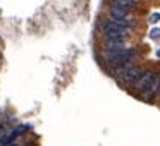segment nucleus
Masks as SVG:
<instances>
[{
    "instance_id": "20e7f679",
    "label": "nucleus",
    "mask_w": 160,
    "mask_h": 146,
    "mask_svg": "<svg viewBox=\"0 0 160 146\" xmlns=\"http://www.w3.org/2000/svg\"><path fill=\"white\" fill-rule=\"evenodd\" d=\"M129 12L128 9H122V7H117V5H112L110 9V16L112 19H124V17H129Z\"/></svg>"
},
{
    "instance_id": "f03ea898",
    "label": "nucleus",
    "mask_w": 160,
    "mask_h": 146,
    "mask_svg": "<svg viewBox=\"0 0 160 146\" xmlns=\"http://www.w3.org/2000/svg\"><path fill=\"white\" fill-rule=\"evenodd\" d=\"M141 76H143V69H141V67H138V66H131L124 74H122L121 77H119V79H121L122 83H126V84H134Z\"/></svg>"
},
{
    "instance_id": "f257e3e1",
    "label": "nucleus",
    "mask_w": 160,
    "mask_h": 146,
    "mask_svg": "<svg viewBox=\"0 0 160 146\" xmlns=\"http://www.w3.org/2000/svg\"><path fill=\"white\" fill-rule=\"evenodd\" d=\"M102 31H103L105 41H119V43H124V38L129 35L128 29H124V28H121L119 24H115L112 19L102 22Z\"/></svg>"
},
{
    "instance_id": "0eeeda50",
    "label": "nucleus",
    "mask_w": 160,
    "mask_h": 146,
    "mask_svg": "<svg viewBox=\"0 0 160 146\" xmlns=\"http://www.w3.org/2000/svg\"><path fill=\"white\" fill-rule=\"evenodd\" d=\"M158 17H160L158 12H155V14H153L152 17H150V21H152V22H158Z\"/></svg>"
},
{
    "instance_id": "7ed1b4c3",
    "label": "nucleus",
    "mask_w": 160,
    "mask_h": 146,
    "mask_svg": "<svg viewBox=\"0 0 160 146\" xmlns=\"http://www.w3.org/2000/svg\"><path fill=\"white\" fill-rule=\"evenodd\" d=\"M157 77H158V76H157V74H153V72H143V76L139 77L134 84H136V88H138L141 93H145V91L153 84V81H155Z\"/></svg>"
},
{
    "instance_id": "39448f33",
    "label": "nucleus",
    "mask_w": 160,
    "mask_h": 146,
    "mask_svg": "<svg viewBox=\"0 0 160 146\" xmlns=\"http://www.w3.org/2000/svg\"><path fill=\"white\" fill-rule=\"evenodd\" d=\"M26 129H28V125H19L18 129H14V131H12V134H9V139H11V141L14 143L16 139H18L19 136H21V134H24Z\"/></svg>"
},
{
    "instance_id": "6e6552de",
    "label": "nucleus",
    "mask_w": 160,
    "mask_h": 146,
    "mask_svg": "<svg viewBox=\"0 0 160 146\" xmlns=\"http://www.w3.org/2000/svg\"><path fill=\"white\" fill-rule=\"evenodd\" d=\"M11 146H18V144H11Z\"/></svg>"
},
{
    "instance_id": "423d86ee",
    "label": "nucleus",
    "mask_w": 160,
    "mask_h": 146,
    "mask_svg": "<svg viewBox=\"0 0 160 146\" xmlns=\"http://www.w3.org/2000/svg\"><path fill=\"white\" fill-rule=\"evenodd\" d=\"M150 38H152V40H158V28L152 29V33H150Z\"/></svg>"
}]
</instances>
